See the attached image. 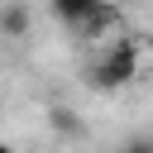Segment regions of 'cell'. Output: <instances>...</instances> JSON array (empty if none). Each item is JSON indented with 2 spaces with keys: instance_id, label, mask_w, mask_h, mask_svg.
Wrapping results in <instances>:
<instances>
[{
  "instance_id": "obj_1",
  "label": "cell",
  "mask_w": 153,
  "mask_h": 153,
  "mask_svg": "<svg viewBox=\"0 0 153 153\" xmlns=\"http://www.w3.org/2000/svg\"><path fill=\"white\" fill-rule=\"evenodd\" d=\"M139 76V48L129 38H120L115 48H105L96 62H91V86L96 91H115V86H129Z\"/></svg>"
},
{
  "instance_id": "obj_2",
  "label": "cell",
  "mask_w": 153,
  "mask_h": 153,
  "mask_svg": "<svg viewBox=\"0 0 153 153\" xmlns=\"http://www.w3.org/2000/svg\"><path fill=\"white\" fill-rule=\"evenodd\" d=\"M48 5H53V14H57L67 29H76V33H81V29H86V19L100 10V0H48Z\"/></svg>"
},
{
  "instance_id": "obj_3",
  "label": "cell",
  "mask_w": 153,
  "mask_h": 153,
  "mask_svg": "<svg viewBox=\"0 0 153 153\" xmlns=\"http://www.w3.org/2000/svg\"><path fill=\"white\" fill-rule=\"evenodd\" d=\"M29 33V10L24 5H0V38H24Z\"/></svg>"
},
{
  "instance_id": "obj_4",
  "label": "cell",
  "mask_w": 153,
  "mask_h": 153,
  "mask_svg": "<svg viewBox=\"0 0 153 153\" xmlns=\"http://www.w3.org/2000/svg\"><path fill=\"white\" fill-rule=\"evenodd\" d=\"M110 29H120V0H100V10L86 19L81 33H110Z\"/></svg>"
},
{
  "instance_id": "obj_5",
  "label": "cell",
  "mask_w": 153,
  "mask_h": 153,
  "mask_svg": "<svg viewBox=\"0 0 153 153\" xmlns=\"http://www.w3.org/2000/svg\"><path fill=\"white\" fill-rule=\"evenodd\" d=\"M48 124H53L57 134H67V139H72V134H81V120H76L72 110H62V105H53V110H48Z\"/></svg>"
},
{
  "instance_id": "obj_6",
  "label": "cell",
  "mask_w": 153,
  "mask_h": 153,
  "mask_svg": "<svg viewBox=\"0 0 153 153\" xmlns=\"http://www.w3.org/2000/svg\"><path fill=\"white\" fill-rule=\"evenodd\" d=\"M120 153H153V139H129Z\"/></svg>"
},
{
  "instance_id": "obj_7",
  "label": "cell",
  "mask_w": 153,
  "mask_h": 153,
  "mask_svg": "<svg viewBox=\"0 0 153 153\" xmlns=\"http://www.w3.org/2000/svg\"><path fill=\"white\" fill-rule=\"evenodd\" d=\"M0 153H14V148H10V143H5V139H0Z\"/></svg>"
}]
</instances>
